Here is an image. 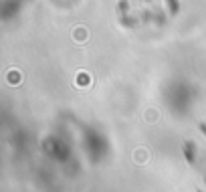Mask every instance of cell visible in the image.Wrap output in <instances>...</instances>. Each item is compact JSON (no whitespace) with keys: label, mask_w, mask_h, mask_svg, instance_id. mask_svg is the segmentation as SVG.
Instances as JSON below:
<instances>
[{"label":"cell","mask_w":206,"mask_h":192,"mask_svg":"<svg viewBox=\"0 0 206 192\" xmlns=\"http://www.w3.org/2000/svg\"><path fill=\"white\" fill-rule=\"evenodd\" d=\"M87 83H89V73L83 71V73L77 75V85H87Z\"/></svg>","instance_id":"6da1fadb"},{"label":"cell","mask_w":206,"mask_h":192,"mask_svg":"<svg viewBox=\"0 0 206 192\" xmlns=\"http://www.w3.org/2000/svg\"><path fill=\"white\" fill-rule=\"evenodd\" d=\"M8 81H10V83H18V81H20V73H18V71H16V73H10V75H8Z\"/></svg>","instance_id":"7a4b0ae2"}]
</instances>
